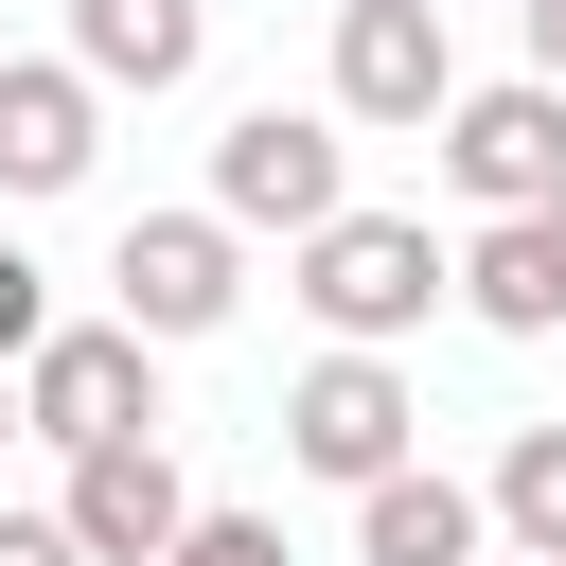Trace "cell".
I'll return each mask as SVG.
<instances>
[{"mask_svg":"<svg viewBox=\"0 0 566 566\" xmlns=\"http://www.w3.org/2000/svg\"><path fill=\"white\" fill-rule=\"evenodd\" d=\"M548 248H566V195H548Z\"/></svg>","mask_w":566,"mask_h":566,"instance_id":"d6986e66","label":"cell"},{"mask_svg":"<svg viewBox=\"0 0 566 566\" xmlns=\"http://www.w3.org/2000/svg\"><path fill=\"white\" fill-rule=\"evenodd\" d=\"M18 424H35L53 460H88V442H159V336H124V318H53V354L18 371Z\"/></svg>","mask_w":566,"mask_h":566,"instance_id":"277c9868","label":"cell"},{"mask_svg":"<svg viewBox=\"0 0 566 566\" xmlns=\"http://www.w3.org/2000/svg\"><path fill=\"white\" fill-rule=\"evenodd\" d=\"M35 354H53V265L0 230V371H35Z\"/></svg>","mask_w":566,"mask_h":566,"instance_id":"5bb4252c","label":"cell"},{"mask_svg":"<svg viewBox=\"0 0 566 566\" xmlns=\"http://www.w3.org/2000/svg\"><path fill=\"white\" fill-rule=\"evenodd\" d=\"M283 460H301V478H336V495H371V478H407V460H424V389H407L389 354H318V371L283 389Z\"/></svg>","mask_w":566,"mask_h":566,"instance_id":"5b68a950","label":"cell"},{"mask_svg":"<svg viewBox=\"0 0 566 566\" xmlns=\"http://www.w3.org/2000/svg\"><path fill=\"white\" fill-rule=\"evenodd\" d=\"M159 566H283V531H265V513H195Z\"/></svg>","mask_w":566,"mask_h":566,"instance_id":"9a60e30c","label":"cell"},{"mask_svg":"<svg viewBox=\"0 0 566 566\" xmlns=\"http://www.w3.org/2000/svg\"><path fill=\"white\" fill-rule=\"evenodd\" d=\"M301 318H318V354H407L442 301H460V248L424 230V212H336V230H301V283H283Z\"/></svg>","mask_w":566,"mask_h":566,"instance_id":"6da1fadb","label":"cell"},{"mask_svg":"<svg viewBox=\"0 0 566 566\" xmlns=\"http://www.w3.org/2000/svg\"><path fill=\"white\" fill-rule=\"evenodd\" d=\"M106 159V88L71 53H0V195H71Z\"/></svg>","mask_w":566,"mask_h":566,"instance_id":"9c48e42d","label":"cell"},{"mask_svg":"<svg viewBox=\"0 0 566 566\" xmlns=\"http://www.w3.org/2000/svg\"><path fill=\"white\" fill-rule=\"evenodd\" d=\"M460 318H478V336H566V248H548V212H478Z\"/></svg>","mask_w":566,"mask_h":566,"instance_id":"7c38bea8","label":"cell"},{"mask_svg":"<svg viewBox=\"0 0 566 566\" xmlns=\"http://www.w3.org/2000/svg\"><path fill=\"white\" fill-rule=\"evenodd\" d=\"M71 71H88L106 106H124V88H142V106L195 88V71H212V0H71Z\"/></svg>","mask_w":566,"mask_h":566,"instance_id":"30bf717a","label":"cell"},{"mask_svg":"<svg viewBox=\"0 0 566 566\" xmlns=\"http://www.w3.org/2000/svg\"><path fill=\"white\" fill-rule=\"evenodd\" d=\"M0 566H88V548H71V513H0Z\"/></svg>","mask_w":566,"mask_h":566,"instance_id":"2e32d148","label":"cell"},{"mask_svg":"<svg viewBox=\"0 0 566 566\" xmlns=\"http://www.w3.org/2000/svg\"><path fill=\"white\" fill-rule=\"evenodd\" d=\"M478 495H495V548L513 566H566V424H513Z\"/></svg>","mask_w":566,"mask_h":566,"instance_id":"4fadbf2b","label":"cell"},{"mask_svg":"<svg viewBox=\"0 0 566 566\" xmlns=\"http://www.w3.org/2000/svg\"><path fill=\"white\" fill-rule=\"evenodd\" d=\"M478 548H495V495L442 478V460H407V478L354 495V566H478Z\"/></svg>","mask_w":566,"mask_h":566,"instance_id":"8fae6325","label":"cell"},{"mask_svg":"<svg viewBox=\"0 0 566 566\" xmlns=\"http://www.w3.org/2000/svg\"><path fill=\"white\" fill-rule=\"evenodd\" d=\"M53 513H71V548H88V566H159V548L195 531V478H177V442H88Z\"/></svg>","mask_w":566,"mask_h":566,"instance_id":"ba28073f","label":"cell"},{"mask_svg":"<svg viewBox=\"0 0 566 566\" xmlns=\"http://www.w3.org/2000/svg\"><path fill=\"white\" fill-rule=\"evenodd\" d=\"M442 106H460V35H442V0H336V124L442 142Z\"/></svg>","mask_w":566,"mask_h":566,"instance_id":"8992f818","label":"cell"},{"mask_svg":"<svg viewBox=\"0 0 566 566\" xmlns=\"http://www.w3.org/2000/svg\"><path fill=\"white\" fill-rule=\"evenodd\" d=\"M212 212H230V230H283V248L336 230V212H354V124H336V106H230V124H212Z\"/></svg>","mask_w":566,"mask_h":566,"instance_id":"7a4b0ae2","label":"cell"},{"mask_svg":"<svg viewBox=\"0 0 566 566\" xmlns=\"http://www.w3.org/2000/svg\"><path fill=\"white\" fill-rule=\"evenodd\" d=\"M230 301H248V230L230 212H124V248H106V318L124 336L195 354V336H230Z\"/></svg>","mask_w":566,"mask_h":566,"instance_id":"3957f363","label":"cell"},{"mask_svg":"<svg viewBox=\"0 0 566 566\" xmlns=\"http://www.w3.org/2000/svg\"><path fill=\"white\" fill-rule=\"evenodd\" d=\"M531 71H548V88H566V0H531Z\"/></svg>","mask_w":566,"mask_h":566,"instance_id":"e0dca14e","label":"cell"},{"mask_svg":"<svg viewBox=\"0 0 566 566\" xmlns=\"http://www.w3.org/2000/svg\"><path fill=\"white\" fill-rule=\"evenodd\" d=\"M0 442H35V424H18V371H0Z\"/></svg>","mask_w":566,"mask_h":566,"instance_id":"ac0fdd59","label":"cell"},{"mask_svg":"<svg viewBox=\"0 0 566 566\" xmlns=\"http://www.w3.org/2000/svg\"><path fill=\"white\" fill-rule=\"evenodd\" d=\"M442 177H460L478 212H548V195H566V88H548V71L460 88V106H442Z\"/></svg>","mask_w":566,"mask_h":566,"instance_id":"52a82bcc","label":"cell"}]
</instances>
